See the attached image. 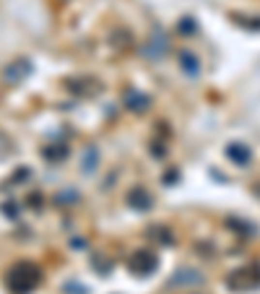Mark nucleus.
<instances>
[{
  "instance_id": "nucleus-1",
  "label": "nucleus",
  "mask_w": 260,
  "mask_h": 294,
  "mask_svg": "<svg viewBox=\"0 0 260 294\" xmlns=\"http://www.w3.org/2000/svg\"><path fill=\"white\" fill-rule=\"evenodd\" d=\"M182 71L190 73V76H195V73H198V60H195L193 55L182 52Z\"/></svg>"
},
{
  "instance_id": "nucleus-2",
  "label": "nucleus",
  "mask_w": 260,
  "mask_h": 294,
  "mask_svg": "<svg viewBox=\"0 0 260 294\" xmlns=\"http://www.w3.org/2000/svg\"><path fill=\"white\" fill-rule=\"evenodd\" d=\"M128 99L133 102V109H143V104H149V99H140L136 92H130V94H128Z\"/></svg>"
},
{
  "instance_id": "nucleus-3",
  "label": "nucleus",
  "mask_w": 260,
  "mask_h": 294,
  "mask_svg": "<svg viewBox=\"0 0 260 294\" xmlns=\"http://www.w3.org/2000/svg\"><path fill=\"white\" fill-rule=\"evenodd\" d=\"M94 164H96V151L89 149L86 154V162H83V167H86V172H94Z\"/></svg>"
},
{
  "instance_id": "nucleus-4",
  "label": "nucleus",
  "mask_w": 260,
  "mask_h": 294,
  "mask_svg": "<svg viewBox=\"0 0 260 294\" xmlns=\"http://www.w3.org/2000/svg\"><path fill=\"white\" fill-rule=\"evenodd\" d=\"M193 24H195L193 18H182V26H180V29H182V31H195V26H193Z\"/></svg>"
}]
</instances>
